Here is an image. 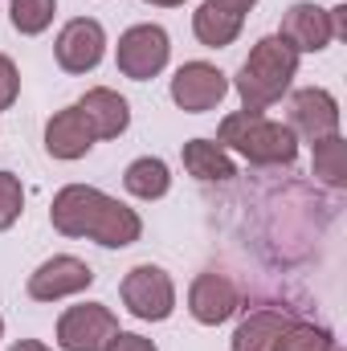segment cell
Returning a JSON list of instances; mask_svg holds the SVG:
<instances>
[{
    "label": "cell",
    "instance_id": "4",
    "mask_svg": "<svg viewBox=\"0 0 347 351\" xmlns=\"http://www.w3.org/2000/svg\"><path fill=\"white\" fill-rule=\"evenodd\" d=\"M168 58H172V37L164 25H131L119 45H115V66L123 78L131 82H152L168 70Z\"/></svg>",
    "mask_w": 347,
    "mask_h": 351
},
{
    "label": "cell",
    "instance_id": "23",
    "mask_svg": "<svg viewBox=\"0 0 347 351\" xmlns=\"http://www.w3.org/2000/svg\"><path fill=\"white\" fill-rule=\"evenodd\" d=\"M25 213V184L16 172H0V233H8Z\"/></svg>",
    "mask_w": 347,
    "mask_h": 351
},
{
    "label": "cell",
    "instance_id": "31",
    "mask_svg": "<svg viewBox=\"0 0 347 351\" xmlns=\"http://www.w3.org/2000/svg\"><path fill=\"white\" fill-rule=\"evenodd\" d=\"M335 351H344V348H339V343H335Z\"/></svg>",
    "mask_w": 347,
    "mask_h": 351
},
{
    "label": "cell",
    "instance_id": "16",
    "mask_svg": "<svg viewBox=\"0 0 347 351\" xmlns=\"http://www.w3.org/2000/svg\"><path fill=\"white\" fill-rule=\"evenodd\" d=\"M241 29H246V16L233 12V8H225L221 0H200V8L192 12V33H196V41L204 49L233 45L241 37Z\"/></svg>",
    "mask_w": 347,
    "mask_h": 351
},
{
    "label": "cell",
    "instance_id": "2",
    "mask_svg": "<svg viewBox=\"0 0 347 351\" xmlns=\"http://www.w3.org/2000/svg\"><path fill=\"white\" fill-rule=\"evenodd\" d=\"M294 78H298V53L278 33H270V37H261L258 45L250 49V58L241 62V70L233 78V90L241 98V110H265L282 94H290Z\"/></svg>",
    "mask_w": 347,
    "mask_h": 351
},
{
    "label": "cell",
    "instance_id": "13",
    "mask_svg": "<svg viewBox=\"0 0 347 351\" xmlns=\"http://www.w3.org/2000/svg\"><path fill=\"white\" fill-rule=\"evenodd\" d=\"M74 106L82 110V119L90 123L94 139H119L131 127V102L110 86H90Z\"/></svg>",
    "mask_w": 347,
    "mask_h": 351
},
{
    "label": "cell",
    "instance_id": "15",
    "mask_svg": "<svg viewBox=\"0 0 347 351\" xmlns=\"http://www.w3.org/2000/svg\"><path fill=\"white\" fill-rule=\"evenodd\" d=\"M290 323H294L290 311H282V306H258V311H250V315L237 323L229 348L233 351H274L278 339H282V331H286Z\"/></svg>",
    "mask_w": 347,
    "mask_h": 351
},
{
    "label": "cell",
    "instance_id": "7",
    "mask_svg": "<svg viewBox=\"0 0 347 351\" xmlns=\"http://www.w3.org/2000/svg\"><path fill=\"white\" fill-rule=\"evenodd\" d=\"M90 286H94L90 262L74 258V254H53V258H45L29 274L25 290H29L33 302H62V298H74V294H82Z\"/></svg>",
    "mask_w": 347,
    "mask_h": 351
},
{
    "label": "cell",
    "instance_id": "19",
    "mask_svg": "<svg viewBox=\"0 0 347 351\" xmlns=\"http://www.w3.org/2000/svg\"><path fill=\"white\" fill-rule=\"evenodd\" d=\"M123 188H127L135 200H164V196L172 192V168H168L160 156H139V160L127 164Z\"/></svg>",
    "mask_w": 347,
    "mask_h": 351
},
{
    "label": "cell",
    "instance_id": "26",
    "mask_svg": "<svg viewBox=\"0 0 347 351\" xmlns=\"http://www.w3.org/2000/svg\"><path fill=\"white\" fill-rule=\"evenodd\" d=\"M331 12V33H335V41H344L347 37V4H335V8H327Z\"/></svg>",
    "mask_w": 347,
    "mask_h": 351
},
{
    "label": "cell",
    "instance_id": "10",
    "mask_svg": "<svg viewBox=\"0 0 347 351\" xmlns=\"http://www.w3.org/2000/svg\"><path fill=\"white\" fill-rule=\"evenodd\" d=\"M53 58L66 74H90L98 70V62L106 58V29L94 16H74L62 25L58 41H53Z\"/></svg>",
    "mask_w": 347,
    "mask_h": 351
},
{
    "label": "cell",
    "instance_id": "12",
    "mask_svg": "<svg viewBox=\"0 0 347 351\" xmlns=\"http://www.w3.org/2000/svg\"><path fill=\"white\" fill-rule=\"evenodd\" d=\"M278 37H282L298 58H302V53H323V49L335 41V33H331V12H327L323 4H315V0H298V4L286 8Z\"/></svg>",
    "mask_w": 347,
    "mask_h": 351
},
{
    "label": "cell",
    "instance_id": "29",
    "mask_svg": "<svg viewBox=\"0 0 347 351\" xmlns=\"http://www.w3.org/2000/svg\"><path fill=\"white\" fill-rule=\"evenodd\" d=\"M147 4H156V8H176V4H184V0H147Z\"/></svg>",
    "mask_w": 347,
    "mask_h": 351
},
{
    "label": "cell",
    "instance_id": "9",
    "mask_svg": "<svg viewBox=\"0 0 347 351\" xmlns=\"http://www.w3.org/2000/svg\"><path fill=\"white\" fill-rule=\"evenodd\" d=\"M106 192L94 188V184H66L58 188L53 204H49V225L62 233V237H90L102 208H106Z\"/></svg>",
    "mask_w": 347,
    "mask_h": 351
},
{
    "label": "cell",
    "instance_id": "30",
    "mask_svg": "<svg viewBox=\"0 0 347 351\" xmlns=\"http://www.w3.org/2000/svg\"><path fill=\"white\" fill-rule=\"evenodd\" d=\"M0 335H4V319H0Z\"/></svg>",
    "mask_w": 347,
    "mask_h": 351
},
{
    "label": "cell",
    "instance_id": "5",
    "mask_svg": "<svg viewBox=\"0 0 347 351\" xmlns=\"http://www.w3.org/2000/svg\"><path fill=\"white\" fill-rule=\"evenodd\" d=\"M115 331H119V319L106 302H78L62 311L53 339L62 351H102Z\"/></svg>",
    "mask_w": 347,
    "mask_h": 351
},
{
    "label": "cell",
    "instance_id": "22",
    "mask_svg": "<svg viewBox=\"0 0 347 351\" xmlns=\"http://www.w3.org/2000/svg\"><path fill=\"white\" fill-rule=\"evenodd\" d=\"M274 351H335V335L327 327H315V323H290L278 339Z\"/></svg>",
    "mask_w": 347,
    "mask_h": 351
},
{
    "label": "cell",
    "instance_id": "25",
    "mask_svg": "<svg viewBox=\"0 0 347 351\" xmlns=\"http://www.w3.org/2000/svg\"><path fill=\"white\" fill-rule=\"evenodd\" d=\"M102 351H160V348H156V339H147L139 331H115Z\"/></svg>",
    "mask_w": 347,
    "mask_h": 351
},
{
    "label": "cell",
    "instance_id": "28",
    "mask_svg": "<svg viewBox=\"0 0 347 351\" xmlns=\"http://www.w3.org/2000/svg\"><path fill=\"white\" fill-rule=\"evenodd\" d=\"M221 4H225V8H233V12H241V16H246V12H250V8H254V4H258V0H221Z\"/></svg>",
    "mask_w": 347,
    "mask_h": 351
},
{
    "label": "cell",
    "instance_id": "18",
    "mask_svg": "<svg viewBox=\"0 0 347 351\" xmlns=\"http://www.w3.org/2000/svg\"><path fill=\"white\" fill-rule=\"evenodd\" d=\"M139 237H143V217L131 204H123V200L110 196L106 208H102V217H98V225H94V233H90V241H98L102 250H127Z\"/></svg>",
    "mask_w": 347,
    "mask_h": 351
},
{
    "label": "cell",
    "instance_id": "21",
    "mask_svg": "<svg viewBox=\"0 0 347 351\" xmlns=\"http://www.w3.org/2000/svg\"><path fill=\"white\" fill-rule=\"evenodd\" d=\"M53 12H58V0H8V16H12V29L21 37H37L53 25Z\"/></svg>",
    "mask_w": 347,
    "mask_h": 351
},
{
    "label": "cell",
    "instance_id": "8",
    "mask_svg": "<svg viewBox=\"0 0 347 351\" xmlns=\"http://www.w3.org/2000/svg\"><path fill=\"white\" fill-rule=\"evenodd\" d=\"M172 102L188 114H204V110H217L229 94V78L225 70H217L213 62H184L172 74Z\"/></svg>",
    "mask_w": 347,
    "mask_h": 351
},
{
    "label": "cell",
    "instance_id": "11",
    "mask_svg": "<svg viewBox=\"0 0 347 351\" xmlns=\"http://www.w3.org/2000/svg\"><path fill=\"white\" fill-rule=\"evenodd\" d=\"M241 306V290L229 274H217V269H204L192 278L188 286V315L200 323V327H221L237 315Z\"/></svg>",
    "mask_w": 347,
    "mask_h": 351
},
{
    "label": "cell",
    "instance_id": "27",
    "mask_svg": "<svg viewBox=\"0 0 347 351\" xmlns=\"http://www.w3.org/2000/svg\"><path fill=\"white\" fill-rule=\"evenodd\" d=\"M8 351H53L49 343H41V339H21V343H12Z\"/></svg>",
    "mask_w": 347,
    "mask_h": 351
},
{
    "label": "cell",
    "instance_id": "1",
    "mask_svg": "<svg viewBox=\"0 0 347 351\" xmlns=\"http://www.w3.org/2000/svg\"><path fill=\"white\" fill-rule=\"evenodd\" d=\"M217 143L225 152H237L254 168H290L298 160V135L286 123L265 119V110L225 114L221 127H217Z\"/></svg>",
    "mask_w": 347,
    "mask_h": 351
},
{
    "label": "cell",
    "instance_id": "3",
    "mask_svg": "<svg viewBox=\"0 0 347 351\" xmlns=\"http://www.w3.org/2000/svg\"><path fill=\"white\" fill-rule=\"evenodd\" d=\"M119 298H123L131 319L164 323V319H172V311H176V282L164 265L143 262L135 269H127V278L119 282Z\"/></svg>",
    "mask_w": 347,
    "mask_h": 351
},
{
    "label": "cell",
    "instance_id": "24",
    "mask_svg": "<svg viewBox=\"0 0 347 351\" xmlns=\"http://www.w3.org/2000/svg\"><path fill=\"white\" fill-rule=\"evenodd\" d=\"M21 94V70L8 53H0V110H8Z\"/></svg>",
    "mask_w": 347,
    "mask_h": 351
},
{
    "label": "cell",
    "instance_id": "14",
    "mask_svg": "<svg viewBox=\"0 0 347 351\" xmlns=\"http://www.w3.org/2000/svg\"><path fill=\"white\" fill-rule=\"evenodd\" d=\"M94 143H98V139H94V131H90V123L82 119L78 106H66V110H58V114L45 123V152H49L53 160H62V164H74V160L90 156Z\"/></svg>",
    "mask_w": 347,
    "mask_h": 351
},
{
    "label": "cell",
    "instance_id": "6",
    "mask_svg": "<svg viewBox=\"0 0 347 351\" xmlns=\"http://www.w3.org/2000/svg\"><path fill=\"white\" fill-rule=\"evenodd\" d=\"M286 127L307 139V143H319L327 135H339V98L323 86H302L290 94V106H286Z\"/></svg>",
    "mask_w": 347,
    "mask_h": 351
},
{
    "label": "cell",
    "instance_id": "17",
    "mask_svg": "<svg viewBox=\"0 0 347 351\" xmlns=\"http://www.w3.org/2000/svg\"><path fill=\"white\" fill-rule=\"evenodd\" d=\"M180 160H184V172L200 184H229L237 176L233 152H225L217 139H188Z\"/></svg>",
    "mask_w": 347,
    "mask_h": 351
},
{
    "label": "cell",
    "instance_id": "20",
    "mask_svg": "<svg viewBox=\"0 0 347 351\" xmlns=\"http://www.w3.org/2000/svg\"><path fill=\"white\" fill-rule=\"evenodd\" d=\"M311 147H315V156H311L315 176L327 188H347V139L344 135H327V139H319Z\"/></svg>",
    "mask_w": 347,
    "mask_h": 351
}]
</instances>
